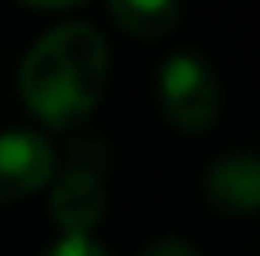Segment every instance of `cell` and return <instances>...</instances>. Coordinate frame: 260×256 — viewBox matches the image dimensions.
Returning a JSON list of instances; mask_svg holds the SVG:
<instances>
[{
	"instance_id": "1",
	"label": "cell",
	"mask_w": 260,
	"mask_h": 256,
	"mask_svg": "<svg viewBox=\"0 0 260 256\" xmlns=\"http://www.w3.org/2000/svg\"><path fill=\"white\" fill-rule=\"evenodd\" d=\"M110 76L106 38L87 23H64L46 30L30 46L19 68L26 109L49 128H72L91 117Z\"/></svg>"
},
{
	"instance_id": "2",
	"label": "cell",
	"mask_w": 260,
	"mask_h": 256,
	"mask_svg": "<svg viewBox=\"0 0 260 256\" xmlns=\"http://www.w3.org/2000/svg\"><path fill=\"white\" fill-rule=\"evenodd\" d=\"M53 218L64 234H83L91 237V230L102 218L106 207V151L98 139H79L68 151V162L60 173H53Z\"/></svg>"
},
{
	"instance_id": "3",
	"label": "cell",
	"mask_w": 260,
	"mask_h": 256,
	"mask_svg": "<svg viewBox=\"0 0 260 256\" xmlns=\"http://www.w3.org/2000/svg\"><path fill=\"white\" fill-rule=\"evenodd\" d=\"M158 98L170 125L181 132H208L222 109L219 76L196 53H174L158 72Z\"/></svg>"
},
{
	"instance_id": "4",
	"label": "cell",
	"mask_w": 260,
	"mask_h": 256,
	"mask_svg": "<svg viewBox=\"0 0 260 256\" xmlns=\"http://www.w3.org/2000/svg\"><path fill=\"white\" fill-rule=\"evenodd\" d=\"M57 173V151L38 132H0V204L46 189Z\"/></svg>"
},
{
	"instance_id": "5",
	"label": "cell",
	"mask_w": 260,
	"mask_h": 256,
	"mask_svg": "<svg viewBox=\"0 0 260 256\" xmlns=\"http://www.w3.org/2000/svg\"><path fill=\"white\" fill-rule=\"evenodd\" d=\"M208 204L226 215H256L260 211V158L222 155L208 166Z\"/></svg>"
},
{
	"instance_id": "6",
	"label": "cell",
	"mask_w": 260,
	"mask_h": 256,
	"mask_svg": "<svg viewBox=\"0 0 260 256\" xmlns=\"http://www.w3.org/2000/svg\"><path fill=\"white\" fill-rule=\"evenodd\" d=\"M110 15L136 38H162L181 19V8L174 0H113Z\"/></svg>"
},
{
	"instance_id": "7",
	"label": "cell",
	"mask_w": 260,
	"mask_h": 256,
	"mask_svg": "<svg viewBox=\"0 0 260 256\" xmlns=\"http://www.w3.org/2000/svg\"><path fill=\"white\" fill-rule=\"evenodd\" d=\"M49 256H110L94 237H83V234H64L57 245L49 249Z\"/></svg>"
},
{
	"instance_id": "8",
	"label": "cell",
	"mask_w": 260,
	"mask_h": 256,
	"mask_svg": "<svg viewBox=\"0 0 260 256\" xmlns=\"http://www.w3.org/2000/svg\"><path fill=\"white\" fill-rule=\"evenodd\" d=\"M143 256H200L192 249L189 241H181V237H158V241H151Z\"/></svg>"
}]
</instances>
